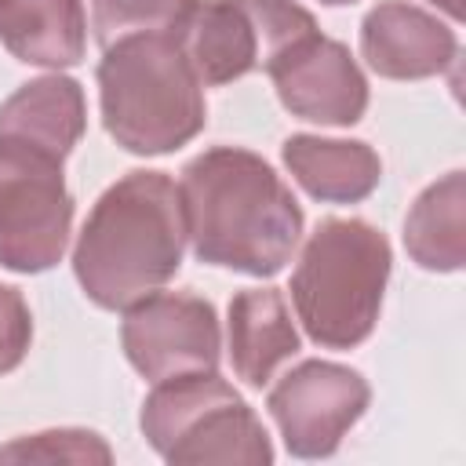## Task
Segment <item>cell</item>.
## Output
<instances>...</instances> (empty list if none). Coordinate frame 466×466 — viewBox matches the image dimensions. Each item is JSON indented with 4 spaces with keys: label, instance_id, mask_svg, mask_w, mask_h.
<instances>
[{
    "label": "cell",
    "instance_id": "obj_4",
    "mask_svg": "<svg viewBox=\"0 0 466 466\" xmlns=\"http://www.w3.org/2000/svg\"><path fill=\"white\" fill-rule=\"evenodd\" d=\"M390 240L360 218H324L291 273V302L306 335L324 350L360 346L382 309Z\"/></svg>",
    "mask_w": 466,
    "mask_h": 466
},
{
    "label": "cell",
    "instance_id": "obj_10",
    "mask_svg": "<svg viewBox=\"0 0 466 466\" xmlns=\"http://www.w3.org/2000/svg\"><path fill=\"white\" fill-rule=\"evenodd\" d=\"M280 106L309 124L350 127L368 109V80L346 44L320 29L291 40L266 62Z\"/></svg>",
    "mask_w": 466,
    "mask_h": 466
},
{
    "label": "cell",
    "instance_id": "obj_19",
    "mask_svg": "<svg viewBox=\"0 0 466 466\" xmlns=\"http://www.w3.org/2000/svg\"><path fill=\"white\" fill-rule=\"evenodd\" d=\"M33 342V317L18 288L0 284V375L15 371Z\"/></svg>",
    "mask_w": 466,
    "mask_h": 466
},
{
    "label": "cell",
    "instance_id": "obj_13",
    "mask_svg": "<svg viewBox=\"0 0 466 466\" xmlns=\"http://www.w3.org/2000/svg\"><path fill=\"white\" fill-rule=\"evenodd\" d=\"M299 353V331L277 288H244L229 302V360L237 379L262 390Z\"/></svg>",
    "mask_w": 466,
    "mask_h": 466
},
{
    "label": "cell",
    "instance_id": "obj_7",
    "mask_svg": "<svg viewBox=\"0 0 466 466\" xmlns=\"http://www.w3.org/2000/svg\"><path fill=\"white\" fill-rule=\"evenodd\" d=\"M317 22L295 0H197L182 33V51L204 87H218L266 69L291 40L313 33Z\"/></svg>",
    "mask_w": 466,
    "mask_h": 466
},
{
    "label": "cell",
    "instance_id": "obj_9",
    "mask_svg": "<svg viewBox=\"0 0 466 466\" xmlns=\"http://www.w3.org/2000/svg\"><path fill=\"white\" fill-rule=\"evenodd\" d=\"M371 390L360 371L335 360H302L269 390L266 408L295 459H328L368 411Z\"/></svg>",
    "mask_w": 466,
    "mask_h": 466
},
{
    "label": "cell",
    "instance_id": "obj_5",
    "mask_svg": "<svg viewBox=\"0 0 466 466\" xmlns=\"http://www.w3.org/2000/svg\"><path fill=\"white\" fill-rule=\"evenodd\" d=\"M142 437L167 462H273V444L244 397L218 371L153 382L138 415Z\"/></svg>",
    "mask_w": 466,
    "mask_h": 466
},
{
    "label": "cell",
    "instance_id": "obj_6",
    "mask_svg": "<svg viewBox=\"0 0 466 466\" xmlns=\"http://www.w3.org/2000/svg\"><path fill=\"white\" fill-rule=\"evenodd\" d=\"M73 197L62 157L0 138V266L11 273L51 269L69 244Z\"/></svg>",
    "mask_w": 466,
    "mask_h": 466
},
{
    "label": "cell",
    "instance_id": "obj_15",
    "mask_svg": "<svg viewBox=\"0 0 466 466\" xmlns=\"http://www.w3.org/2000/svg\"><path fill=\"white\" fill-rule=\"evenodd\" d=\"M0 44L25 66H76L87 47L84 0H0Z\"/></svg>",
    "mask_w": 466,
    "mask_h": 466
},
{
    "label": "cell",
    "instance_id": "obj_8",
    "mask_svg": "<svg viewBox=\"0 0 466 466\" xmlns=\"http://www.w3.org/2000/svg\"><path fill=\"white\" fill-rule=\"evenodd\" d=\"M120 346L127 364L149 382L193 371H218L222 360L215 306L178 291H153L127 306L120 324Z\"/></svg>",
    "mask_w": 466,
    "mask_h": 466
},
{
    "label": "cell",
    "instance_id": "obj_1",
    "mask_svg": "<svg viewBox=\"0 0 466 466\" xmlns=\"http://www.w3.org/2000/svg\"><path fill=\"white\" fill-rule=\"evenodd\" d=\"M186 240L208 266L273 277L302 237V208L284 178L251 149L215 146L178 178Z\"/></svg>",
    "mask_w": 466,
    "mask_h": 466
},
{
    "label": "cell",
    "instance_id": "obj_16",
    "mask_svg": "<svg viewBox=\"0 0 466 466\" xmlns=\"http://www.w3.org/2000/svg\"><path fill=\"white\" fill-rule=\"evenodd\" d=\"M466 178L462 171H448L441 182L426 186L408 218H404V248L415 266L433 273H455L466 258Z\"/></svg>",
    "mask_w": 466,
    "mask_h": 466
},
{
    "label": "cell",
    "instance_id": "obj_14",
    "mask_svg": "<svg viewBox=\"0 0 466 466\" xmlns=\"http://www.w3.org/2000/svg\"><path fill=\"white\" fill-rule=\"evenodd\" d=\"M291 178L324 204H357L375 193L382 178V160L368 142L291 135L280 149Z\"/></svg>",
    "mask_w": 466,
    "mask_h": 466
},
{
    "label": "cell",
    "instance_id": "obj_2",
    "mask_svg": "<svg viewBox=\"0 0 466 466\" xmlns=\"http://www.w3.org/2000/svg\"><path fill=\"white\" fill-rule=\"evenodd\" d=\"M182 251L178 186L164 171H131L95 200L73 248V273L95 306L127 309L178 273Z\"/></svg>",
    "mask_w": 466,
    "mask_h": 466
},
{
    "label": "cell",
    "instance_id": "obj_18",
    "mask_svg": "<svg viewBox=\"0 0 466 466\" xmlns=\"http://www.w3.org/2000/svg\"><path fill=\"white\" fill-rule=\"evenodd\" d=\"M109 462V444L91 430H47L0 448V462Z\"/></svg>",
    "mask_w": 466,
    "mask_h": 466
},
{
    "label": "cell",
    "instance_id": "obj_21",
    "mask_svg": "<svg viewBox=\"0 0 466 466\" xmlns=\"http://www.w3.org/2000/svg\"><path fill=\"white\" fill-rule=\"evenodd\" d=\"M320 4H328V7H342V4H357V0H320Z\"/></svg>",
    "mask_w": 466,
    "mask_h": 466
},
{
    "label": "cell",
    "instance_id": "obj_3",
    "mask_svg": "<svg viewBox=\"0 0 466 466\" xmlns=\"http://www.w3.org/2000/svg\"><path fill=\"white\" fill-rule=\"evenodd\" d=\"M102 124L116 146L138 157L175 153L204 131V84L182 40L164 33L124 36L98 62Z\"/></svg>",
    "mask_w": 466,
    "mask_h": 466
},
{
    "label": "cell",
    "instance_id": "obj_11",
    "mask_svg": "<svg viewBox=\"0 0 466 466\" xmlns=\"http://www.w3.org/2000/svg\"><path fill=\"white\" fill-rule=\"evenodd\" d=\"M360 55L386 80H422L455 62L459 40L437 15L404 0H382L360 22Z\"/></svg>",
    "mask_w": 466,
    "mask_h": 466
},
{
    "label": "cell",
    "instance_id": "obj_17",
    "mask_svg": "<svg viewBox=\"0 0 466 466\" xmlns=\"http://www.w3.org/2000/svg\"><path fill=\"white\" fill-rule=\"evenodd\" d=\"M193 11L197 0H91V29L102 51L124 36L142 33H164L182 40Z\"/></svg>",
    "mask_w": 466,
    "mask_h": 466
},
{
    "label": "cell",
    "instance_id": "obj_20",
    "mask_svg": "<svg viewBox=\"0 0 466 466\" xmlns=\"http://www.w3.org/2000/svg\"><path fill=\"white\" fill-rule=\"evenodd\" d=\"M430 4H437V7H441L448 18H455V22L462 18V0H430Z\"/></svg>",
    "mask_w": 466,
    "mask_h": 466
},
{
    "label": "cell",
    "instance_id": "obj_12",
    "mask_svg": "<svg viewBox=\"0 0 466 466\" xmlns=\"http://www.w3.org/2000/svg\"><path fill=\"white\" fill-rule=\"evenodd\" d=\"M87 127L84 87L73 76L47 73L22 84L0 106V138L40 146L55 157H69Z\"/></svg>",
    "mask_w": 466,
    "mask_h": 466
}]
</instances>
